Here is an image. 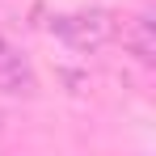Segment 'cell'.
I'll use <instances>...</instances> for the list:
<instances>
[{
  "label": "cell",
  "mask_w": 156,
  "mask_h": 156,
  "mask_svg": "<svg viewBox=\"0 0 156 156\" xmlns=\"http://www.w3.org/2000/svg\"><path fill=\"white\" fill-rule=\"evenodd\" d=\"M51 34L59 42H68L72 51H97V47H105V42L118 34V21H114V13H105V9H80V13H59V17H51Z\"/></svg>",
  "instance_id": "1"
},
{
  "label": "cell",
  "mask_w": 156,
  "mask_h": 156,
  "mask_svg": "<svg viewBox=\"0 0 156 156\" xmlns=\"http://www.w3.org/2000/svg\"><path fill=\"white\" fill-rule=\"evenodd\" d=\"M0 93H9V97H34L38 93V76H34L30 59L9 38H0Z\"/></svg>",
  "instance_id": "2"
},
{
  "label": "cell",
  "mask_w": 156,
  "mask_h": 156,
  "mask_svg": "<svg viewBox=\"0 0 156 156\" xmlns=\"http://www.w3.org/2000/svg\"><path fill=\"white\" fill-rule=\"evenodd\" d=\"M122 42H127V51L139 63H156V30H152V17L148 13H135L127 26H122Z\"/></svg>",
  "instance_id": "3"
}]
</instances>
